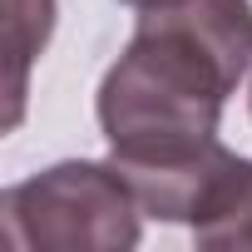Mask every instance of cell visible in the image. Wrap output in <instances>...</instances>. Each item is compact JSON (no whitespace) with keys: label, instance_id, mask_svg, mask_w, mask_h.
Returning a JSON list of instances; mask_svg holds the SVG:
<instances>
[{"label":"cell","instance_id":"2","mask_svg":"<svg viewBox=\"0 0 252 252\" xmlns=\"http://www.w3.org/2000/svg\"><path fill=\"white\" fill-rule=\"evenodd\" d=\"M139 213L114 163H55L0 193V237L15 252H124L139 242Z\"/></svg>","mask_w":252,"mask_h":252},{"label":"cell","instance_id":"1","mask_svg":"<svg viewBox=\"0 0 252 252\" xmlns=\"http://www.w3.org/2000/svg\"><path fill=\"white\" fill-rule=\"evenodd\" d=\"M247 69V0H158L139 10L129 50L99 84V129L144 213L193 227L203 193L227 163L218 144L222 104Z\"/></svg>","mask_w":252,"mask_h":252},{"label":"cell","instance_id":"5","mask_svg":"<svg viewBox=\"0 0 252 252\" xmlns=\"http://www.w3.org/2000/svg\"><path fill=\"white\" fill-rule=\"evenodd\" d=\"M124 5H134V10H144V5H158V0H124Z\"/></svg>","mask_w":252,"mask_h":252},{"label":"cell","instance_id":"4","mask_svg":"<svg viewBox=\"0 0 252 252\" xmlns=\"http://www.w3.org/2000/svg\"><path fill=\"white\" fill-rule=\"evenodd\" d=\"M50 25H55V0H10V55H15V69H10V129L20 124L25 74H30V60L45 50Z\"/></svg>","mask_w":252,"mask_h":252},{"label":"cell","instance_id":"3","mask_svg":"<svg viewBox=\"0 0 252 252\" xmlns=\"http://www.w3.org/2000/svg\"><path fill=\"white\" fill-rule=\"evenodd\" d=\"M193 242L208 252H252V158L227 154V163L198 203Z\"/></svg>","mask_w":252,"mask_h":252}]
</instances>
